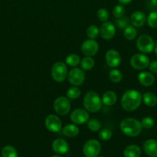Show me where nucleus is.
I'll return each mask as SVG.
<instances>
[{"mask_svg":"<svg viewBox=\"0 0 157 157\" xmlns=\"http://www.w3.org/2000/svg\"><path fill=\"white\" fill-rule=\"evenodd\" d=\"M99 29L95 25L89 26L86 30V35L89 39L95 40L99 36Z\"/></svg>","mask_w":157,"mask_h":157,"instance_id":"c756f323","label":"nucleus"},{"mask_svg":"<svg viewBox=\"0 0 157 157\" xmlns=\"http://www.w3.org/2000/svg\"><path fill=\"white\" fill-rule=\"evenodd\" d=\"M45 126L49 131L58 133L62 130V121L56 115L49 114L45 120Z\"/></svg>","mask_w":157,"mask_h":157,"instance_id":"9d476101","label":"nucleus"},{"mask_svg":"<svg viewBox=\"0 0 157 157\" xmlns=\"http://www.w3.org/2000/svg\"><path fill=\"white\" fill-rule=\"evenodd\" d=\"M138 81L140 84L145 87H150L155 82V78L150 72L143 71L138 75Z\"/></svg>","mask_w":157,"mask_h":157,"instance_id":"a211bd4d","label":"nucleus"},{"mask_svg":"<svg viewBox=\"0 0 157 157\" xmlns=\"http://www.w3.org/2000/svg\"><path fill=\"white\" fill-rule=\"evenodd\" d=\"M141 149L139 146L132 144L125 148L123 155L125 157H139L141 156Z\"/></svg>","mask_w":157,"mask_h":157,"instance_id":"aec40b11","label":"nucleus"},{"mask_svg":"<svg viewBox=\"0 0 157 157\" xmlns=\"http://www.w3.org/2000/svg\"><path fill=\"white\" fill-rule=\"evenodd\" d=\"M148 25L152 29H156L157 28V11H153L150 12L146 18Z\"/></svg>","mask_w":157,"mask_h":157,"instance_id":"7c9ffc66","label":"nucleus"},{"mask_svg":"<svg viewBox=\"0 0 157 157\" xmlns=\"http://www.w3.org/2000/svg\"><path fill=\"white\" fill-rule=\"evenodd\" d=\"M80 95H81V90L77 86H73V87H70L66 93V97L71 100L77 99L79 98Z\"/></svg>","mask_w":157,"mask_h":157,"instance_id":"c85d7f7f","label":"nucleus"},{"mask_svg":"<svg viewBox=\"0 0 157 157\" xmlns=\"http://www.w3.org/2000/svg\"><path fill=\"white\" fill-rule=\"evenodd\" d=\"M62 133L67 137H75L79 133V129L75 124H68L63 127Z\"/></svg>","mask_w":157,"mask_h":157,"instance_id":"412c9836","label":"nucleus"},{"mask_svg":"<svg viewBox=\"0 0 157 157\" xmlns=\"http://www.w3.org/2000/svg\"><path fill=\"white\" fill-rule=\"evenodd\" d=\"M143 103L149 107H155L157 104V97L152 92H146L143 96Z\"/></svg>","mask_w":157,"mask_h":157,"instance_id":"4be33fe9","label":"nucleus"},{"mask_svg":"<svg viewBox=\"0 0 157 157\" xmlns=\"http://www.w3.org/2000/svg\"><path fill=\"white\" fill-rule=\"evenodd\" d=\"M112 14H113V16L115 18H121V17L124 16L125 15V8L123 6V5L119 4L115 6L113 8V10H112Z\"/></svg>","mask_w":157,"mask_h":157,"instance_id":"72a5a7b5","label":"nucleus"},{"mask_svg":"<svg viewBox=\"0 0 157 157\" xmlns=\"http://www.w3.org/2000/svg\"><path fill=\"white\" fill-rule=\"evenodd\" d=\"M117 101V94L115 92L112 90H107L105 92L102 97V102L104 105L107 107L114 105L116 103Z\"/></svg>","mask_w":157,"mask_h":157,"instance_id":"6ab92c4d","label":"nucleus"},{"mask_svg":"<svg viewBox=\"0 0 157 157\" xmlns=\"http://www.w3.org/2000/svg\"><path fill=\"white\" fill-rule=\"evenodd\" d=\"M94 60L92 59V57L86 56L85 58H83V59L80 61V66H81V68L84 71H89L94 67Z\"/></svg>","mask_w":157,"mask_h":157,"instance_id":"393cba45","label":"nucleus"},{"mask_svg":"<svg viewBox=\"0 0 157 157\" xmlns=\"http://www.w3.org/2000/svg\"><path fill=\"white\" fill-rule=\"evenodd\" d=\"M149 4L153 7H157V0H149Z\"/></svg>","mask_w":157,"mask_h":157,"instance_id":"58836bf2","label":"nucleus"},{"mask_svg":"<svg viewBox=\"0 0 157 157\" xmlns=\"http://www.w3.org/2000/svg\"><path fill=\"white\" fill-rule=\"evenodd\" d=\"M2 157H18V152L16 149L11 145L5 146L2 150Z\"/></svg>","mask_w":157,"mask_h":157,"instance_id":"b1692460","label":"nucleus"},{"mask_svg":"<svg viewBox=\"0 0 157 157\" xmlns=\"http://www.w3.org/2000/svg\"><path fill=\"white\" fill-rule=\"evenodd\" d=\"M52 149L57 154H65L69 151V146L65 140L58 138L52 142Z\"/></svg>","mask_w":157,"mask_h":157,"instance_id":"2eb2a0df","label":"nucleus"},{"mask_svg":"<svg viewBox=\"0 0 157 157\" xmlns=\"http://www.w3.org/2000/svg\"><path fill=\"white\" fill-rule=\"evenodd\" d=\"M68 68L66 63L62 61H57L52 65L51 70L52 79L56 82H62L68 76Z\"/></svg>","mask_w":157,"mask_h":157,"instance_id":"20e7f679","label":"nucleus"},{"mask_svg":"<svg viewBox=\"0 0 157 157\" xmlns=\"http://www.w3.org/2000/svg\"><path fill=\"white\" fill-rule=\"evenodd\" d=\"M124 37L129 41H132L135 38L137 35V31L133 25H128L123 29Z\"/></svg>","mask_w":157,"mask_h":157,"instance_id":"5701e85b","label":"nucleus"},{"mask_svg":"<svg viewBox=\"0 0 157 157\" xmlns=\"http://www.w3.org/2000/svg\"><path fill=\"white\" fill-rule=\"evenodd\" d=\"M68 80L73 86H80L85 81V73L82 69L74 67L68 73Z\"/></svg>","mask_w":157,"mask_h":157,"instance_id":"1a4fd4ad","label":"nucleus"},{"mask_svg":"<svg viewBox=\"0 0 157 157\" xmlns=\"http://www.w3.org/2000/svg\"><path fill=\"white\" fill-rule=\"evenodd\" d=\"M112 132L109 129L104 128L102 129L99 133V137L103 141H107L112 138Z\"/></svg>","mask_w":157,"mask_h":157,"instance_id":"473e14b6","label":"nucleus"},{"mask_svg":"<svg viewBox=\"0 0 157 157\" xmlns=\"http://www.w3.org/2000/svg\"><path fill=\"white\" fill-rule=\"evenodd\" d=\"M143 127L141 122L137 119L127 117L123 119L120 123V130L125 135L130 137L139 136L142 132Z\"/></svg>","mask_w":157,"mask_h":157,"instance_id":"f03ea898","label":"nucleus"},{"mask_svg":"<svg viewBox=\"0 0 157 157\" xmlns=\"http://www.w3.org/2000/svg\"><path fill=\"white\" fill-rule=\"evenodd\" d=\"M53 107L57 114L65 116L70 111L71 104L67 97L60 96L55 100Z\"/></svg>","mask_w":157,"mask_h":157,"instance_id":"0eeeda50","label":"nucleus"},{"mask_svg":"<svg viewBox=\"0 0 157 157\" xmlns=\"http://www.w3.org/2000/svg\"><path fill=\"white\" fill-rule=\"evenodd\" d=\"M81 51L86 56L92 57L97 54L99 51V44L94 39H88L83 41L81 45Z\"/></svg>","mask_w":157,"mask_h":157,"instance_id":"f8f14e48","label":"nucleus"},{"mask_svg":"<svg viewBox=\"0 0 157 157\" xmlns=\"http://www.w3.org/2000/svg\"><path fill=\"white\" fill-rule=\"evenodd\" d=\"M129 18L126 16H123L121 18H116V20H115V25L119 29H124L126 26L129 25Z\"/></svg>","mask_w":157,"mask_h":157,"instance_id":"f704fd0d","label":"nucleus"},{"mask_svg":"<svg viewBox=\"0 0 157 157\" xmlns=\"http://www.w3.org/2000/svg\"><path fill=\"white\" fill-rule=\"evenodd\" d=\"M115 27L110 21H105L99 28V34L105 40H110L115 35Z\"/></svg>","mask_w":157,"mask_h":157,"instance_id":"4468645a","label":"nucleus"},{"mask_svg":"<svg viewBox=\"0 0 157 157\" xmlns=\"http://www.w3.org/2000/svg\"><path fill=\"white\" fill-rule=\"evenodd\" d=\"M143 150L150 157H157V140L154 139H149L145 141L143 144Z\"/></svg>","mask_w":157,"mask_h":157,"instance_id":"f3484780","label":"nucleus"},{"mask_svg":"<svg viewBox=\"0 0 157 157\" xmlns=\"http://www.w3.org/2000/svg\"><path fill=\"white\" fill-rule=\"evenodd\" d=\"M143 96L136 90H128L124 92L121 98V106L126 111L132 112L141 105Z\"/></svg>","mask_w":157,"mask_h":157,"instance_id":"f257e3e1","label":"nucleus"},{"mask_svg":"<svg viewBox=\"0 0 157 157\" xmlns=\"http://www.w3.org/2000/svg\"><path fill=\"white\" fill-rule=\"evenodd\" d=\"M101 151V144L97 140L91 139L85 143L83 148L86 157H97Z\"/></svg>","mask_w":157,"mask_h":157,"instance_id":"423d86ee","label":"nucleus"},{"mask_svg":"<svg viewBox=\"0 0 157 157\" xmlns=\"http://www.w3.org/2000/svg\"><path fill=\"white\" fill-rule=\"evenodd\" d=\"M141 125L144 129H150L154 126V120L150 117H146L143 118L141 121Z\"/></svg>","mask_w":157,"mask_h":157,"instance_id":"c9c22d12","label":"nucleus"},{"mask_svg":"<svg viewBox=\"0 0 157 157\" xmlns=\"http://www.w3.org/2000/svg\"><path fill=\"white\" fill-rule=\"evenodd\" d=\"M109 78L112 82L119 83L123 80V74L118 69L113 68L109 71Z\"/></svg>","mask_w":157,"mask_h":157,"instance_id":"bb28decb","label":"nucleus"},{"mask_svg":"<svg viewBox=\"0 0 157 157\" xmlns=\"http://www.w3.org/2000/svg\"><path fill=\"white\" fill-rule=\"evenodd\" d=\"M70 120L75 124H86L89 120V113L86 109H75L71 113Z\"/></svg>","mask_w":157,"mask_h":157,"instance_id":"9b49d317","label":"nucleus"},{"mask_svg":"<svg viewBox=\"0 0 157 157\" xmlns=\"http://www.w3.org/2000/svg\"><path fill=\"white\" fill-rule=\"evenodd\" d=\"M81 60H80V57L76 54H70L68 55L66 58V63L70 67H75L76 66L78 65Z\"/></svg>","mask_w":157,"mask_h":157,"instance_id":"a878e982","label":"nucleus"},{"mask_svg":"<svg viewBox=\"0 0 157 157\" xmlns=\"http://www.w3.org/2000/svg\"><path fill=\"white\" fill-rule=\"evenodd\" d=\"M87 126L88 128L91 130V131L96 132L101 129L102 124L101 122L99 121L96 118H91L87 122Z\"/></svg>","mask_w":157,"mask_h":157,"instance_id":"cd10ccee","label":"nucleus"},{"mask_svg":"<svg viewBox=\"0 0 157 157\" xmlns=\"http://www.w3.org/2000/svg\"><path fill=\"white\" fill-rule=\"evenodd\" d=\"M149 58L145 54L137 53L132 55L130 59V65L135 70H143L149 67Z\"/></svg>","mask_w":157,"mask_h":157,"instance_id":"6e6552de","label":"nucleus"},{"mask_svg":"<svg viewBox=\"0 0 157 157\" xmlns=\"http://www.w3.org/2000/svg\"><path fill=\"white\" fill-rule=\"evenodd\" d=\"M119 2L122 5H128L132 2V0H118Z\"/></svg>","mask_w":157,"mask_h":157,"instance_id":"4c0bfd02","label":"nucleus"},{"mask_svg":"<svg viewBox=\"0 0 157 157\" xmlns=\"http://www.w3.org/2000/svg\"><path fill=\"white\" fill-rule=\"evenodd\" d=\"M52 157H62V156L58 154V155H54V156H52Z\"/></svg>","mask_w":157,"mask_h":157,"instance_id":"a19ab883","label":"nucleus"},{"mask_svg":"<svg viewBox=\"0 0 157 157\" xmlns=\"http://www.w3.org/2000/svg\"><path fill=\"white\" fill-rule=\"evenodd\" d=\"M97 157H104V156H97Z\"/></svg>","mask_w":157,"mask_h":157,"instance_id":"79ce46f5","label":"nucleus"},{"mask_svg":"<svg viewBox=\"0 0 157 157\" xmlns=\"http://www.w3.org/2000/svg\"><path fill=\"white\" fill-rule=\"evenodd\" d=\"M83 106L87 111L95 113L101 110L103 102L99 95L93 90H89L83 98Z\"/></svg>","mask_w":157,"mask_h":157,"instance_id":"7ed1b4c3","label":"nucleus"},{"mask_svg":"<svg viewBox=\"0 0 157 157\" xmlns=\"http://www.w3.org/2000/svg\"><path fill=\"white\" fill-rule=\"evenodd\" d=\"M129 21L135 27H142L146 24V16L144 12L141 11H135L131 15Z\"/></svg>","mask_w":157,"mask_h":157,"instance_id":"dca6fc26","label":"nucleus"},{"mask_svg":"<svg viewBox=\"0 0 157 157\" xmlns=\"http://www.w3.org/2000/svg\"><path fill=\"white\" fill-rule=\"evenodd\" d=\"M97 18L103 22L107 21L109 18V12L105 8H101L97 12Z\"/></svg>","mask_w":157,"mask_h":157,"instance_id":"2f4dec72","label":"nucleus"},{"mask_svg":"<svg viewBox=\"0 0 157 157\" xmlns=\"http://www.w3.org/2000/svg\"><path fill=\"white\" fill-rule=\"evenodd\" d=\"M149 70L154 74H157V61H152L149 63Z\"/></svg>","mask_w":157,"mask_h":157,"instance_id":"e433bc0d","label":"nucleus"},{"mask_svg":"<svg viewBox=\"0 0 157 157\" xmlns=\"http://www.w3.org/2000/svg\"><path fill=\"white\" fill-rule=\"evenodd\" d=\"M154 51H155V55H157V42L155 43V47H154Z\"/></svg>","mask_w":157,"mask_h":157,"instance_id":"ea45409f","label":"nucleus"},{"mask_svg":"<svg viewBox=\"0 0 157 157\" xmlns=\"http://www.w3.org/2000/svg\"><path fill=\"white\" fill-rule=\"evenodd\" d=\"M0 157H1V156H0Z\"/></svg>","mask_w":157,"mask_h":157,"instance_id":"37998d69","label":"nucleus"},{"mask_svg":"<svg viewBox=\"0 0 157 157\" xmlns=\"http://www.w3.org/2000/svg\"><path fill=\"white\" fill-rule=\"evenodd\" d=\"M106 61L109 67L115 68L121 64V55L115 49H109L106 53Z\"/></svg>","mask_w":157,"mask_h":157,"instance_id":"ddd939ff","label":"nucleus"},{"mask_svg":"<svg viewBox=\"0 0 157 157\" xmlns=\"http://www.w3.org/2000/svg\"><path fill=\"white\" fill-rule=\"evenodd\" d=\"M136 47L142 53L149 54L154 50L155 42L152 37L149 35H142L137 39Z\"/></svg>","mask_w":157,"mask_h":157,"instance_id":"39448f33","label":"nucleus"}]
</instances>
